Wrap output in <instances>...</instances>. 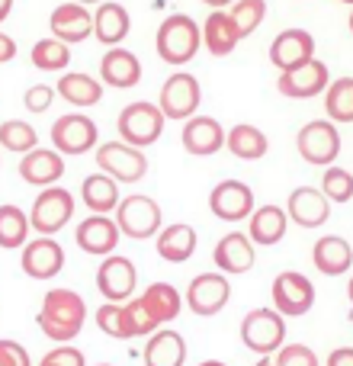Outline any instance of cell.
Masks as SVG:
<instances>
[{
	"instance_id": "836d02e7",
	"label": "cell",
	"mask_w": 353,
	"mask_h": 366,
	"mask_svg": "<svg viewBox=\"0 0 353 366\" xmlns=\"http://www.w3.org/2000/svg\"><path fill=\"white\" fill-rule=\"evenodd\" d=\"M58 97L68 100L71 107H96L103 100V84L94 81L90 74H64L58 81Z\"/></svg>"
},
{
	"instance_id": "52a82bcc",
	"label": "cell",
	"mask_w": 353,
	"mask_h": 366,
	"mask_svg": "<svg viewBox=\"0 0 353 366\" xmlns=\"http://www.w3.org/2000/svg\"><path fill=\"white\" fill-rule=\"evenodd\" d=\"M96 167L116 183H139L148 174V158L126 142H106L96 148Z\"/></svg>"
},
{
	"instance_id": "680465c9",
	"label": "cell",
	"mask_w": 353,
	"mask_h": 366,
	"mask_svg": "<svg viewBox=\"0 0 353 366\" xmlns=\"http://www.w3.org/2000/svg\"><path fill=\"white\" fill-rule=\"evenodd\" d=\"M100 366H109V363H100Z\"/></svg>"
},
{
	"instance_id": "b9f144b4",
	"label": "cell",
	"mask_w": 353,
	"mask_h": 366,
	"mask_svg": "<svg viewBox=\"0 0 353 366\" xmlns=\"http://www.w3.org/2000/svg\"><path fill=\"white\" fill-rule=\"evenodd\" d=\"M273 366H318V357H315V350L305 347V344H283V347L277 350Z\"/></svg>"
},
{
	"instance_id": "3957f363",
	"label": "cell",
	"mask_w": 353,
	"mask_h": 366,
	"mask_svg": "<svg viewBox=\"0 0 353 366\" xmlns=\"http://www.w3.org/2000/svg\"><path fill=\"white\" fill-rule=\"evenodd\" d=\"M161 206L145 193H135V196H126L119 199L116 206V225H119V234L132 241H145V238H154L161 232Z\"/></svg>"
},
{
	"instance_id": "2e32d148",
	"label": "cell",
	"mask_w": 353,
	"mask_h": 366,
	"mask_svg": "<svg viewBox=\"0 0 353 366\" xmlns=\"http://www.w3.org/2000/svg\"><path fill=\"white\" fill-rule=\"evenodd\" d=\"M19 264H23L26 277L51 280V277H58V273H61V267H64V247L58 244L55 238L42 234V238L23 244V257H19Z\"/></svg>"
},
{
	"instance_id": "6da1fadb",
	"label": "cell",
	"mask_w": 353,
	"mask_h": 366,
	"mask_svg": "<svg viewBox=\"0 0 353 366\" xmlns=\"http://www.w3.org/2000/svg\"><path fill=\"white\" fill-rule=\"evenodd\" d=\"M87 322V305L81 292L74 290H49L42 299V309L36 315V325L49 341H74Z\"/></svg>"
},
{
	"instance_id": "f6af8a7d",
	"label": "cell",
	"mask_w": 353,
	"mask_h": 366,
	"mask_svg": "<svg viewBox=\"0 0 353 366\" xmlns=\"http://www.w3.org/2000/svg\"><path fill=\"white\" fill-rule=\"evenodd\" d=\"M39 366H84V354L77 347H71V344H61L51 354H45Z\"/></svg>"
},
{
	"instance_id": "1f68e13d",
	"label": "cell",
	"mask_w": 353,
	"mask_h": 366,
	"mask_svg": "<svg viewBox=\"0 0 353 366\" xmlns=\"http://www.w3.org/2000/svg\"><path fill=\"white\" fill-rule=\"evenodd\" d=\"M187 360V341L176 331H158L145 344V366H183Z\"/></svg>"
},
{
	"instance_id": "277c9868",
	"label": "cell",
	"mask_w": 353,
	"mask_h": 366,
	"mask_svg": "<svg viewBox=\"0 0 353 366\" xmlns=\"http://www.w3.org/2000/svg\"><path fill=\"white\" fill-rule=\"evenodd\" d=\"M241 341L247 350L260 357H270L283 347L286 341V322L277 309H254L241 322Z\"/></svg>"
},
{
	"instance_id": "ee69618b",
	"label": "cell",
	"mask_w": 353,
	"mask_h": 366,
	"mask_svg": "<svg viewBox=\"0 0 353 366\" xmlns=\"http://www.w3.org/2000/svg\"><path fill=\"white\" fill-rule=\"evenodd\" d=\"M51 100H55V90H51L49 84H36V87H29L26 97H23V103H26L29 113H45V109L51 107Z\"/></svg>"
},
{
	"instance_id": "9c48e42d",
	"label": "cell",
	"mask_w": 353,
	"mask_h": 366,
	"mask_svg": "<svg viewBox=\"0 0 353 366\" xmlns=\"http://www.w3.org/2000/svg\"><path fill=\"white\" fill-rule=\"evenodd\" d=\"M273 309L286 318L296 315H309L312 305H315V286L305 273L299 270H286L273 280Z\"/></svg>"
},
{
	"instance_id": "f1b7e54d",
	"label": "cell",
	"mask_w": 353,
	"mask_h": 366,
	"mask_svg": "<svg viewBox=\"0 0 353 366\" xmlns=\"http://www.w3.org/2000/svg\"><path fill=\"white\" fill-rule=\"evenodd\" d=\"M158 254L167 260V264H183L196 254V232L193 225H167L158 232Z\"/></svg>"
},
{
	"instance_id": "f546056e",
	"label": "cell",
	"mask_w": 353,
	"mask_h": 366,
	"mask_svg": "<svg viewBox=\"0 0 353 366\" xmlns=\"http://www.w3.org/2000/svg\"><path fill=\"white\" fill-rule=\"evenodd\" d=\"M286 234V209L279 206H260L251 212V234L247 238L260 247H273Z\"/></svg>"
},
{
	"instance_id": "44dd1931",
	"label": "cell",
	"mask_w": 353,
	"mask_h": 366,
	"mask_svg": "<svg viewBox=\"0 0 353 366\" xmlns=\"http://www.w3.org/2000/svg\"><path fill=\"white\" fill-rule=\"evenodd\" d=\"M49 26L55 32V39H61L64 45H74V42H84V39L94 32V13H87L84 4H61L55 6V13L49 16Z\"/></svg>"
},
{
	"instance_id": "ffe728a7",
	"label": "cell",
	"mask_w": 353,
	"mask_h": 366,
	"mask_svg": "<svg viewBox=\"0 0 353 366\" xmlns=\"http://www.w3.org/2000/svg\"><path fill=\"white\" fill-rule=\"evenodd\" d=\"M286 215H289L296 225L302 228H322L331 215V202L324 199L322 189L315 187H296L289 193V206H286Z\"/></svg>"
},
{
	"instance_id": "ac0fdd59",
	"label": "cell",
	"mask_w": 353,
	"mask_h": 366,
	"mask_svg": "<svg viewBox=\"0 0 353 366\" xmlns=\"http://www.w3.org/2000/svg\"><path fill=\"white\" fill-rule=\"evenodd\" d=\"M315 58V39L305 29H286L273 39L270 45V61L277 64L279 71H292L299 64L312 61Z\"/></svg>"
},
{
	"instance_id": "ab89813d",
	"label": "cell",
	"mask_w": 353,
	"mask_h": 366,
	"mask_svg": "<svg viewBox=\"0 0 353 366\" xmlns=\"http://www.w3.org/2000/svg\"><path fill=\"white\" fill-rule=\"evenodd\" d=\"M228 16L234 19V29H238V36L244 39V36H251L260 23H264L267 0H238V4H234V10L228 13Z\"/></svg>"
},
{
	"instance_id": "11a10c76",
	"label": "cell",
	"mask_w": 353,
	"mask_h": 366,
	"mask_svg": "<svg viewBox=\"0 0 353 366\" xmlns=\"http://www.w3.org/2000/svg\"><path fill=\"white\" fill-rule=\"evenodd\" d=\"M347 296H350V302H353V280H350V286H347Z\"/></svg>"
},
{
	"instance_id": "5bb4252c",
	"label": "cell",
	"mask_w": 353,
	"mask_h": 366,
	"mask_svg": "<svg viewBox=\"0 0 353 366\" xmlns=\"http://www.w3.org/2000/svg\"><path fill=\"white\" fill-rule=\"evenodd\" d=\"M331 84L328 77V64L318 61V58H312V61L299 64V68L292 71H279V94L283 97H292V100H309V97H318L324 94V87Z\"/></svg>"
},
{
	"instance_id": "8d00e7d4",
	"label": "cell",
	"mask_w": 353,
	"mask_h": 366,
	"mask_svg": "<svg viewBox=\"0 0 353 366\" xmlns=\"http://www.w3.org/2000/svg\"><path fill=\"white\" fill-rule=\"evenodd\" d=\"M0 148L13 152V154H26V152H32V148H39V135L29 122L6 119V122H0Z\"/></svg>"
},
{
	"instance_id": "74e56055",
	"label": "cell",
	"mask_w": 353,
	"mask_h": 366,
	"mask_svg": "<svg viewBox=\"0 0 353 366\" xmlns=\"http://www.w3.org/2000/svg\"><path fill=\"white\" fill-rule=\"evenodd\" d=\"M32 64H36L39 71H64L71 61V49L61 42V39H39L36 45H32Z\"/></svg>"
},
{
	"instance_id": "db71d44e",
	"label": "cell",
	"mask_w": 353,
	"mask_h": 366,
	"mask_svg": "<svg viewBox=\"0 0 353 366\" xmlns=\"http://www.w3.org/2000/svg\"><path fill=\"white\" fill-rule=\"evenodd\" d=\"M74 4H84V6H87V4H103V0H74Z\"/></svg>"
},
{
	"instance_id": "d4e9b609",
	"label": "cell",
	"mask_w": 353,
	"mask_h": 366,
	"mask_svg": "<svg viewBox=\"0 0 353 366\" xmlns=\"http://www.w3.org/2000/svg\"><path fill=\"white\" fill-rule=\"evenodd\" d=\"M312 260H315L318 273H324V277H341L353 264V247L341 234H324V238H318L315 247H312Z\"/></svg>"
},
{
	"instance_id": "6f0895ef",
	"label": "cell",
	"mask_w": 353,
	"mask_h": 366,
	"mask_svg": "<svg viewBox=\"0 0 353 366\" xmlns=\"http://www.w3.org/2000/svg\"><path fill=\"white\" fill-rule=\"evenodd\" d=\"M341 4H350V6H353V0H341Z\"/></svg>"
},
{
	"instance_id": "d6a6232c",
	"label": "cell",
	"mask_w": 353,
	"mask_h": 366,
	"mask_svg": "<svg viewBox=\"0 0 353 366\" xmlns=\"http://www.w3.org/2000/svg\"><path fill=\"white\" fill-rule=\"evenodd\" d=\"M225 148L241 161H260L267 154V148H270V142H267V135L257 126L241 122L232 132H225Z\"/></svg>"
},
{
	"instance_id": "816d5d0a",
	"label": "cell",
	"mask_w": 353,
	"mask_h": 366,
	"mask_svg": "<svg viewBox=\"0 0 353 366\" xmlns=\"http://www.w3.org/2000/svg\"><path fill=\"white\" fill-rule=\"evenodd\" d=\"M199 366H225L222 360H206V363H199Z\"/></svg>"
},
{
	"instance_id": "cb8c5ba5",
	"label": "cell",
	"mask_w": 353,
	"mask_h": 366,
	"mask_svg": "<svg viewBox=\"0 0 353 366\" xmlns=\"http://www.w3.org/2000/svg\"><path fill=\"white\" fill-rule=\"evenodd\" d=\"M100 77H103V84H109V87H116V90L135 87V84L141 81V61L129 49L113 45L100 61Z\"/></svg>"
},
{
	"instance_id": "7c38bea8",
	"label": "cell",
	"mask_w": 353,
	"mask_h": 366,
	"mask_svg": "<svg viewBox=\"0 0 353 366\" xmlns=\"http://www.w3.org/2000/svg\"><path fill=\"white\" fill-rule=\"evenodd\" d=\"M232 299V286H228L225 273H199L193 283L187 286V305L202 318L219 315Z\"/></svg>"
},
{
	"instance_id": "83f0119b",
	"label": "cell",
	"mask_w": 353,
	"mask_h": 366,
	"mask_svg": "<svg viewBox=\"0 0 353 366\" xmlns=\"http://www.w3.org/2000/svg\"><path fill=\"white\" fill-rule=\"evenodd\" d=\"M81 199L94 215H106L119 206V183L113 177H106L103 171L90 174V177H84V183H81Z\"/></svg>"
},
{
	"instance_id": "30bf717a",
	"label": "cell",
	"mask_w": 353,
	"mask_h": 366,
	"mask_svg": "<svg viewBox=\"0 0 353 366\" xmlns=\"http://www.w3.org/2000/svg\"><path fill=\"white\" fill-rule=\"evenodd\" d=\"M199 100H202V90H199V81H196L193 74H187V71H176L164 81V87H161V113H164V119H189V116H196V109H199Z\"/></svg>"
},
{
	"instance_id": "603a6c76",
	"label": "cell",
	"mask_w": 353,
	"mask_h": 366,
	"mask_svg": "<svg viewBox=\"0 0 353 366\" xmlns=\"http://www.w3.org/2000/svg\"><path fill=\"white\" fill-rule=\"evenodd\" d=\"M64 174V158L55 148H32L19 161V177L32 187H51L55 180H61Z\"/></svg>"
},
{
	"instance_id": "9a60e30c",
	"label": "cell",
	"mask_w": 353,
	"mask_h": 366,
	"mask_svg": "<svg viewBox=\"0 0 353 366\" xmlns=\"http://www.w3.org/2000/svg\"><path fill=\"white\" fill-rule=\"evenodd\" d=\"M209 209H212L215 219H222V222L251 219L254 193H251V187L241 180H222L219 187H212V193H209Z\"/></svg>"
},
{
	"instance_id": "d6986e66",
	"label": "cell",
	"mask_w": 353,
	"mask_h": 366,
	"mask_svg": "<svg viewBox=\"0 0 353 366\" xmlns=\"http://www.w3.org/2000/svg\"><path fill=\"white\" fill-rule=\"evenodd\" d=\"M180 142L189 154L206 158V154H215L225 148V129H222L219 119H212V116H189L187 126H183Z\"/></svg>"
},
{
	"instance_id": "4dcf8cb0",
	"label": "cell",
	"mask_w": 353,
	"mask_h": 366,
	"mask_svg": "<svg viewBox=\"0 0 353 366\" xmlns=\"http://www.w3.org/2000/svg\"><path fill=\"white\" fill-rule=\"evenodd\" d=\"M139 299H141V305H145L148 315L154 318V325L174 322V318L180 315V305H183L180 292H176L171 283H151Z\"/></svg>"
},
{
	"instance_id": "7dc6e473",
	"label": "cell",
	"mask_w": 353,
	"mask_h": 366,
	"mask_svg": "<svg viewBox=\"0 0 353 366\" xmlns=\"http://www.w3.org/2000/svg\"><path fill=\"white\" fill-rule=\"evenodd\" d=\"M13 58H16V42H13L6 32H0V64L13 61Z\"/></svg>"
},
{
	"instance_id": "c3c4849f",
	"label": "cell",
	"mask_w": 353,
	"mask_h": 366,
	"mask_svg": "<svg viewBox=\"0 0 353 366\" xmlns=\"http://www.w3.org/2000/svg\"><path fill=\"white\" fill-rule=\"evenodd\" d=\"M328 366H353V347H337L328 357Z\"/></svg>"
},
{
	"instance_id": "681fc988",
	"label": "cell",
	"mask_w": 353,
	"mask_h": 366,
	"mask_svg": "<svg viewBox=\"0 0 353 366\" xmlns=\"http://www.w3.org/2000/svg\"><path fill=\"white\" fill-rule=\"evenodd\" d=\"M10 10H13V0H0V23L10 16Z\"/></svg>"
},
{
	"instance_id": "60d3db41",
	"label": "cell",
	"mask_w": 353,
	"mask_h": 366,
	"mask_svg": "<svg viewBox=\"0 0 353 366\" xmlns=\"http://www.w3.org/2000/svg\"><path fill=\"white\" fill-rule=\"evenodd\" d=\"M322 193L328 202H350L353 199V174L344 167H328L322 177Z\"/></svg>"
},
{
	"instance_id": "d590c367",
	"label": "cell",
	"mask_w": 353,
	"mask_h": 366,
	"mask_svg": "<svg viewBox=\"0 0 353 366\" xmlns=\"http://www.w3.org/2000/svg\"><path fill=\"white\" fill-rule=\"evenodd\" d=\"M29 238V215L19 206H0V247H23Z\"/></svg>"
},
{
	"instance_id": "8992f818",
	"label": "cell",
	"mask_w": 353,
	"mask_h": 366,
	"mask_svg": "<svg viewBox=\"0 0 353 366\" xmlns=\"http://www.w3.org/2000/svg\"><path fill=\"white\" fill-rule=\"evenodd\" d=\"M296 148H299V154H302V161H309V164L331 167V161H337V154H341L337 126L331 119L305 122L296 135Z\"/></svg>"
},
{
	"instance_id": "e575fe53",
	"label": "cell",
	"mask_w": 353,
	"mask_h": 366,
	"mask_svg": "<svg viewBox=\"0 0 353 366\" xmlns=\"http://www.w3.org/2000/svg\"><path fill=\"white\" fill-rule=\"evenodd\" d=\"M324 109L331 122H353V77H337L324 87Z\"/></svg>"
},
{
	"instance_id": "ba28073f",
	"label": "cell",
	"mask_w": 353,
	"mask_h": 366,
	"mask_svg": "<svg viewBox=\"0 0 353 366\" xmlns=\"http://www.w3.org/2000/svg\"><path fill=\"white\" fill-rule=\"evenodd\" d=\"M71 215H74V196L61 187H45L42 193L36 196V202H32L29 225L36 228L39 234H55L68 225Z\"/></svg>"
},
{
	"instance_id": "484cf974",
	"label": "cell",
	"mask_w": 353,
	"mask_h": 366,
	"mask_svg": "<svg viewBox=\"0 0 353 366\" xmlns=\"http://www.w3.org/2000/svg\"><path fill=\"white\" fill-rule=\"evenodd\" d=\"M238 42H241V36H238V29H234V19L228 16L225 10L209 13L206 26H202V45L209 49V55L225 58V55H232Z\"/></svg>"
},
{
	"instance_id": "bcb514c9",
	"label": "cell",
	"mask_w": 353,
	"mask_h": 366,
	"mask_svg": "<svg viewBox=\"0 0 353 366\" xmlns=\"http://www.w3.org/2000/svg\"><path fill=\"white\" fill-rule=\"evenodd\" d=\"M0 366H32L29 354L16 341H0Z\"/></svg>"
},
{
	"instance_id": "e0dca14e",
	"label": "cell",
	"mask_w": 353,
	"mask_h": 366,
	"mask_svg": "<svg viewBox=\"0 0 353 366\" xmlns=\"http://www.w3.org/2000/svg\"><path fill=\"white\" fill-rule=\"evenodd\" d=\"M74 241L84 254L106 257V254H113L116 244H119V225H116V219H109V215H90V219H84L81 225H77Z\"/></svg>"
},
{
	"instance_id": "7402d4cb",
	"label": "cell",
	"mask_w": 353,
	"mask_h": 366,
	"mask_svg": "<svg viewBox=\"0 0 353 366\" xmlns=\"http://www.w3.org/2000/svg\"><path fill=\"white\" fill-rule=\"evenodd\" d=\"M212 257H215L219 273H225V277H241V273H247L254 267V241L241 232H232L215 244Z\"/></svg>"
},
{
	"instance_id": "f5cc1de1",
	"label": "cell",
	"mask_w": 353,
	"mask_h": 366,
	"mask_svg": "<svg viewBox=\"0 0 353 366\" xmlns=\"http://www.w3.org/2000/svg\"><path fill=\"white\" fill-rule=\"evenodd\" d=\"M257 366H273V360H270V357H260V363Z\"/></svg>"
},
{
	"instance_id": "7bdbcfd3",
	"label": "cell",
	"mask_w": 353,
	"mask_h": 366,
	"mask_svg": "<svg viewBox=\"0 0 353 366\" xmlns=\"http://www.w3.org/2000/svg\"><path fill=\"white\" fill-rule=\"evenodd\" d=\"M96 325H100V331L119 337L122 335V305L119 302H103L100 309H96Z\"/></svg>"
},
{
	"instance_id": "7a4b0ae2",
	"label": "cell",
	"mask_w": 353,
	"mask_h": 366,
	"mask_svg": "<svg viewBox=\"0 0 353 366\" xmlns=\"http://www.w3.org/2000/svg\"><path fill=\"white\" fill-rule=\"evenodd\" d=\"M202 45V29L196 26L193 16H187V13H174V16H167L164 23H161L158 29V39H154V49H158V58L167 64H187L196 58V51H199Z\"/></svg>"
},
{
	"instance_id": "4fadbf2b",
	"label": "cell",
	"mask_w": 353,
	"mask_h": 366,
	"mask_svg": "<svg viewBox=\"0 0 353 366\" xmlns=\"http://www.w3.org/2000/svg\"><path fill=\"white\" fill-rule=\"evenodd\" d=\"M139 286V270L129 257H106L96 270V290L106 302H129Z\"/></svg>"
},
{
	"instance_id": "f35d334b",
	"label": "cell",
	"mask_w": 353,
	"mask_h": 366,
	"mask_svg": "<svg viewBox=\"0 0 353 366\" xmlns=\"http://www.w3.org/2000/svg\"><path fill=\"white\" fill-rule=\"evenodd\" d=\"M122 305V341H132V337H145V335H154V318L145 312L141 299H129V302H119Z\"/></svg>"
},
{
	"instance_id": "4316f807",
	"label": "cell",
	"mask_w": 353,
	"mask_h": 366,
	"mask_svg": "<svg viewBox=\"0 0 353 366\" xmlns=\"http://www.w3.org/2000/svg\"><path fill=\"white\" fill-rule=\"evenodd\" d=\"M132 29V19H129V10L122 4H109L103 0L100 10L94 13V36L100 39L103 45H119L122 39Z\"/></svg>"
},
{
	"instance_id": "5b68a950",
	"label": "cell",
	"mask_w": 353,
	"mask_h": 366,
	"mask_svg": "<svg viewBox=\"0 0 353 366\" xmlns=\"http://www.w3.org/2000/svg\"><path fill=\"white\" fill-rule=\"evenodd\" d=\"M116 126H119V135L126 145L148 148L161 139V132H164V113H161V107H154V103L139 100V103H129V107L122 109Z\"/></svg>"
},
{
	"instance_id": "9f6ffc18",
	"label": "cell",
	"mask_w": 353,
	"mask_h": 366,
	"mask_svg": "<svg viewBox=\"0 0 353 366\" xmlns=\"http://www.w3.org/2000/svg\"><path fill=\"white\" fill-rule=\"evenodd\" d=\"M350 32H353V13H350Z\"/></svg>"
},
{
	"instance_id": "f907efd6",
	"label": "cell",
	"mask_w": 353,
	"mask_h": 366,
	"mask_svg": "<svg viewBox=\"0 0 353 366\" xmlns=\"http://www.w3.org/2000/svg\"><path fill=\"white\" fill-rule=\"evenodd\" d=\"M202 4H206V6H228L232 0H202Z\"/></svg>"
},
{
	"instance_id": "8fae6325",
	"label": "cell",
	"mask_w": 353,
	"mask_h": 366,
	"mask_svg": "<svg viewBox=\"0 0 353 366\" xmlns=\"http://www.w3.org/2000/svg\"><path fill=\"white\" fill-rule=\"evenodd\" d=\"M96 122L84 113H68L51 126V145L58 154H84L96 148Z\"/></svg>"
}]
</instances>
